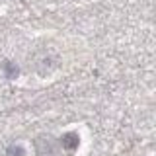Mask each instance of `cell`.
I'll list each match as a JSON object with an SVG mask.
<instances>
[{
    "mask_svg": "<svg viewBox=\"0 0 156 156\" xmlns=\"http://www.w3.org/2000/svg\"><path fill=\"white\" fill-rule=\"evenodd\" d=\"M61 144H62V148H66V150H74L78 146V135L76 133H66L61 139Z\"/></svg>",
    "mask_w": 156,
    "mask_h": 156,
    "instance_id": "cell-1",
    "label": "cell"
},
{
    "mask_svg": "<svg viewBox=\"0 0 156 156\" xmlns=\"http://www.w3.org/2000/svg\"><path fill=\"white\" fill-rule=\"evenodd\" d=\"M26 152H23L22 146H10L8 148V156H23Z\"/></svg>",
    "mask_w": 156,
    "mask_h": 156,
    "instance_id": "cell-2",
    "label": "cell"
}]
</instances>
